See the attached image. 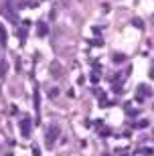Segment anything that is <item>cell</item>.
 Segmentation results:
<instances>
[{"label":"cell","mask_w":154,"mask_h":156,"mask_svg":"<svg viewBox=\"0 0 154 156\" xmlns=\"http://www.w3.org/2000/svg\"><path fill=\"white\" fill-rule=\"evenodd\" d=\"M8 156H10V154H8Z\"/></svg>","instance_id":"cell-11"},{"label":"cell","mask_w":154,"mask_h":156,"mask_svg":"<svg viewBox=\"0 0 154 156\" xmlns=\"http://www.w3.org/2000/svg\"><path fill=\"white\" fill-rule=\"evenodd\" d=\"M33 154H35V156H41V152H39V148H33Z\"/></svg>","instance_id":"cell-10"},{"label":"cell","mask_w":154,"mask_h":156,"mask_svg":"<svg viewBox=\"0 0 154 156\" xmlns=\"http://www.w3.org/2000/svg\"><path fill=\"white\" fill-rule=\"evenodd\" d=\"M112 59H114L116 63H122V61H126V57H124V55H112Z\"/></svg>","instance_id":"cell-7"},{"label":"cell","mask_w":154,"mask_h":156,"mask_svg":"<svg viewBox=\"0 0 154 156\" xmlns=\"http://www.w3.org/2000/svg\"><path fill=\"white\" fill-rule=\"evenodd\" d=\"M39 35H41V37L47 35V25H45V22H39Z\"/></svg>","instance_id":"cell-5"},{"label":"cell","mask_w":154,"mask_h":156,"mask_svg":"<svg viewBox=\"0 0 154 156\" xmlns=\"http://www.w3.org/2000/svg\"><path fill=\"white\" fill-rule=\"evenodd\" d=\"M20 128H23V136L29 138L31 136V118H25L23 124H20Z\"/></svg>","instance_id":"cell-2"},{"label":"cell","mask_w":154,"mask_h":156,"mask_svg":"<svg viewBox=\"0 0 154 156\" xmlns=\"http://www.w3.org/2000/svg\"><path fill=\"white\" fill-rule=\"evenodd\" d=\"M57 95H59V89L53 87V89H51V97H57Z\"/></svg>","instance_id":"cell-8"},{"label":"cell","mask_w":154,"mask_h":156,"mask_svg":"<svg viewBox=\"0 0 154 156\" xmlns=\"http://www.w3.org/2000/svg\"><path fill=\"white\" fill-rule=\"evenodd\" d=\"M144 93H146V95H152V89L146 87V85H140V87H138V99H144V97H142Z\"/></svg>","instance_id":"cell-3"},{"label":"cell","mask_w":154,"mask_h":156,"mask_svg":"<svg viewBox=\"0 0 154 156\" xmlns=\"http://www.w3.org/2000/svg\"><path fill=\"white\" fill-rule=\"evenodd\" d=\"M6 69H8V67H6V61H0V75H6Z\"/></svg>","instance_id":"cell-6"},{"label":"cell","mask_w":154,"mask_h":156,"mask_svg":"<svg viewBox=\"0 0 154 156\" xmlns=\"http://www.w3.org/2000/svg\"><path fill=\"white\" fill-rule=\"evenodd\" d=\"M138 126H140V128H146V126H148V120H142V122H138Z\"/></svg>","instance_id":"cell-9"},{"label":"cell","mask_w":154,"mask_h":156,"mask_svg":"<svg viewBox=\"0 0 154 156\" xmlns=\"http://www.w3.org/2000/svg\"><path fill=\"white\" fill-rule=\"evenodd\" d=\"M0 43L6 45V29H4L2 25H0Z\"/></svg>","instance_id":"cell-4"},{"label":"cell","mask_w":154,"mask_h":156,"mask_svg":"<svg viewBox=\"0 0 154 156\" xmlns=\"http://www.w3.org/2000/svg\"><path fill=\"white\" fill-rule=\"evenodd\" d=\"M57 136H59V128H57V126H53V128L47 132V144L51 146V144L55 142V138H57Z\"/></svg>","instance_id":"cell-1"}]
</instances>
